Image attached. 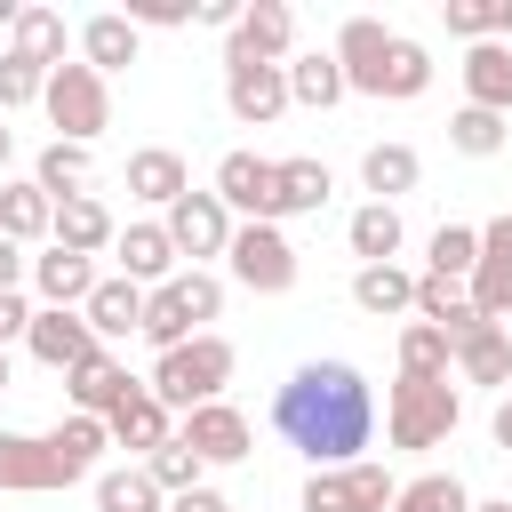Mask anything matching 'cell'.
Wrapping results in <instances>:
<instances>
[{
  "label": "cell",
  "instance_id": "obj_10",
  "mask_svg": "<svg viewBox=\"0 0 512 512\" xmlns=\"http://www.w3.org/2000/svg\"><path fill=\"white\" fill-rule=\"evenodd\" d=\"M392 24H376V16H344V32H336V64H344V88L352 96H376L384 104V64H392Z\"/></svg>",
  "mask_w": 512,
  "mask_h": 512
},
{
  "label": "cell",
  "instance_id": "obj_13",
  "mask_svg": "<svg viewBox=\"0 0 512 512\" xmlns=\"http://www.w3.org/2000/svg\"><path fill=\"white\" fill-rule=\"evenodd\" d=\"M296 48V8L288 0H248L240 32L224 40V64H288Z\"/></svg>",
  "mask_w": 512,
  "mask_h": 512
},
{
  "label": "cell",
  "instance_id": "obj_24",
  "mask_svg": "<svg viewBox=\"0 0 512 512\" xmlns=\"http://www.w3.org/2000/svg\"><path fill=\"white\" fill-rule=\"evenodd\" d=\"M128 392H136V376H128L112 352H96V360H80V368L64 376V400H72V416H112Z\"/></svg>",
  "mask_w": 512,
  "mask_h": 512
},
{
  "label": "cell",
  "instance_id": "obj_2",
  "mask_svg": "<svg viewBox=\"0 0 512 512\" xmlns=\"http://www.w3.org/2000/svg\"><path fill=\"white\" fill-rule=\"evenodd\" d=\"M104 448H112V424L104 416H64L56 432H0V488L56 496V488L88 480Z\"/></svg>",
  "mask_w": 512,
  "mask_h": 512
},
{
  "label": "cell",
  "instance_id": "obj_48",
  "mask_svg": "<svg viewBox=\"0 0 512 512\" xmlns=\"http://www.w3.org/2000/svg\"><path fill=\"white\" fill-rule=\"evenodd\" d=\"M24 280H32V256H24V248L0 232V296H8V288H24Z\"/></svg>",
  "mask_w": 512,
  "mask_h": 512
},
{
  "label": "cell",
  "instance_id": "obj_43",
  "mask_svg": "<svg viewBox=\"0 0 512 512\" xmlns=\"http://www.w3.org/2000/svg\"><path fill=\"white\" fill-rule=\"evenodd\" d=\"M144 472H152V488H160V496H192V488H208V480H200L208 464H200V456H192L184 440L152 448V456H144Z\"/></svg>",
  "mask_w": 512,
  "mask_h": 512
},
{
  "label": "cell",
  "instance_id": "obj_12",
  "mask_svg": "<svg viewBox=\"0 0 512 512\" xmlns=\"http://www.w3.org/2000/svg\"><path fill=\"white\" fill-rule=\"evenodd\" d=\"M176 440H184L200 464H248V448H256V432H248V416H240L232 400H208V408L176 416Z\"/></svg>",
  "mask_w": 512,
  "mask_h": 512
},
{
  "label": "cell",
  "instance_id": "obj_7",
  "mask_svg": "<svg viewBox=\"0 0 512 512\" xmlns=\"http://www.w3.org/2000/svg\"><path fill=\"white\" fill-rule=\"evenodd\" d=\"M224 264H232V280L248 296H288L296 288V240L280 224H240L232 248H224Z\"/></svg>",
  "mask_w": 512,
  "mask_h": 512
},
{
  "label": "cell",
  "instance_id": "obj_53",
  "mask_svg": "<svg viewBox=\"0 0 512 512\" xmlns=\"http://www.w3.org/2000/svg\"><path fill=\"white\" fill-rule=\"evenodd\" d=\"M0 392H8V352H0Z\"/></svg>",
  "mask_w": 512,
  "mask_h": 512
},
{
  "label": "cell",
  "instance_id": "obj_32",
  "mask_svg": "<svg viewBox=\"0 0 512 512\" xmlns=\"http://www.w3.org/2000/svg\"><path fill=\"white\" fill-rule=\"evenodd\" d=\"M352 88H344V64H336V48H312V56H288V104H312V112H328V104H344Z\"/></svg>",
  "mask_w": 512,
  "mask_h": 512
},
{
  "label": "cell",
  "instance_id": "obj_14",
  "mask_svg": "<svg viewBox=\"0 0 512 512\" xmlns=\"http://www.w3.org/2000/svg\"><path fill=\"white\" fill-rule=\"evenodd\" d=\"M224 112L240 128H272L288 112V64H224Z\"/></svg>",
  "mask_w": 512,
  "mask_h": 512
},
{
  "label": "cell",
  "instance_id": "obj_11",
  "mask_svg": "<svg viewBox=\"0 0 512 512\" xmlns=\"http://www.w3.org/2000/svg\"><path fill=\"white\" fill-rule=\"evenodd\" d=\"M160 224H168L176 256H192V264H200V256H224V248H232V232H240V216H232L216 192H184Z\"/></svg>",
  "mask_w": 512,
  "mask_h": 512
},
{
  "label": "cell",
  "instance_id": "obj_33",
  "mask_svg": "<svg viewBox=\"0 0 512 512\" xmlns=\"http://www.w3.org/2000/svg\"><path fill=\"white\" fill-rule=\"evenodd\" d=\"M448 40L480 48V40H512V0H440Z\"/></svg>",
  "mask_w": 512,
  "mask_h": 512
},
{
  "label": "cell",
  "instance_id": "obj_30",
  "mask_svg": "<svg viewBox=\"0 0 512 512\" xmlns=\"http://www.w3.org/2000/svg\"><path fill=\"white\" fill-rule=\"evenodd\" d=\"M0 232L16 240V248H32V240H48L56 232V200L32 184V176H16V184H0Z\"/></svg>",
  "mask_w": 512,
  "mask_h": 512
},
{
  "label": "cell",
  "instance_id": "obj_17",
  "mask_svg": "<svg viewBox=\"0 0 512 512\" xmlns=\"http://www.w3.org/2000/svg\"><path fill=\"white\" fill-rule=\"evenodd\" d=\"M464 288H472L480 320L504 328V312H512V216H488V224H480V264H472Z\"/></svg>",
  "mask_w": 512,
  "mask_h": 512
},
{
  "label": "cell",
  "instance_id": "obj_40",
  "mask_svg": "<svg viewBox=\"0 0 512 512\" xmlns=\"http://www.w3.org/2000/svg\"><path fill=\"white\" fill-rule=\"evenodd\" d=\"M392 512H472V496H464L456 472H416V480H400Z\"/></svg>",
  "mask_w": 512,
  "mask_h": 512
},
{
  "label": "cell",
  "instance_id": "obj_26",
  "mask_svg": "<svg viewBox=\"0 0 512 512\" xmlns=\"http://www.w3.org/2000/svg\"><path fill=\"white\" fill-rule=\"evenodd\" d=\"M144 296H152V288L120 280V272H112V280H96V296L80 304V312H88V328H96V344H112V336H136V328H144Z\"/></svg>",
  "mask_w": 512,
  "mask_h": 512
},
{
  "label": "cell",
  "instance_id": "obj_15",
  "mask_svg": "<svg viewBox=\"0 0 512 512\" xmlns=\"http://www.w3.org/2000/svg\"><path fill=\"white\" fill-rule=\"evenodd\" d=\"M112 256H120V280H136V288H168V280L184 272V256H176V240H168V224H160V216L120 224Z\"/></svg>",
  "mask_w": 512,
  "mask_h": 512
},
{
  "label": "cell",
  "instance_id": "obj_1",
  "mask_svg": "<svg viewBox=\"0 0 512 512\" xmlns=\"http://www.w3.org/2000/svg\"><path fill=\"white\" fill-rule=\"evenodd\" d=\"M272 432L312 464V472H344L360 464V448L376 440V392L352 360H304L280 392H272Z\"/></svg>",
  "mask_w": 512,
  "mask_h": 512
},
{
  "label": "cell",
  "instance_id": "obj_51",
  "mask_svg": "<svg viewBox=\"0 0 512 512\" xmlns=\"http://www.w3.org/2000/svg\"><path fill=\"white\" fill-rule=\"evenodd\" d=\"M16 16H24V0H0V32H16Z\"/></svg>",
  "mask_w": 512,
  "mask_h": 512
},
{
  "label": "cell",
  "instance_id": "obj_34",
  "mask_svg": "<svg viewBox=\"0 0 512 512\" xmlns=\"http://www.w3.org/2000/svg\"><path fill=\"white\" fill-rule=\"evenodd\" d=\"M328 192H336V176H328V160H280V216H320L328 208Z\"/></svg>",
  "mask_w": 512,
  "mask_h": 512
},
{
  "label": "cell",
  "instance_id": "obj_21",
  "mask_svg": "<svg viewBox=\"0 0 512 512\" xmlns=\"http://www.w3.org/2000/svg\"><path fill=\"white\" fill-rule=\"evenodd\" d=\"M456 72H464V104L512 120V40H480V48H464Z\"/></svg>",
  "mask_w": 512,
  "mask_h": 512
},
{
  "label": "cell",
  "instance_id": "obj_52",
  "mask_svg": "<svg viewBox=\"0 0 512 512\" xmlns=\"http://www.w3.org/2000/svg\"><path fill=\"white\" fill-rule=\"evenodd\" d=\"M8 152H16V128H0V168H8Z\"/></svg>",
  "mask_w": 512,
  "mask_h": 512
},
{
  "label": "cell",
  "instance_id": "obj_37",
  "mask_svg": "<svg viewBox=\"0 0 512 512\" xmlns=\"http://www.w3.org/2000/svg\"><path fill=\"white\" fill-rule=\"evenodd\" d=\"M32 184H40L48 200H72V192H88V144H40V160H32Z\"/></svg>",
  "mask_w": 512,
  "mask_h": 512
},
{
  "label": "cell",
  "instance_id": "obj_50",
  "mask_svg": "<svg viewBox=\"0 0 512 512\" xmlns=\"http://www.w3.org/2000/svg\"><path fill=\"white\" fill-rule=\"evenodd\" d=\"M488 432H496V448L512 456V400H496V416H488Z\"/></svg>",
  "mask_w": 512,
  "mask_h": 512
},
{
  "label": "cell",
  "instance_id": "obj_20",
  "mask_svg": "<svg viewBox=\"0 0 512 512\" xmlns=\"http://www.w3.org/2000/svg\"><path fill=\"white\" fill-rule=\"evenodd\" d=\"M128 192L144 200V208H176L184 192H192V168H184V152H168V144H144V152H128Z\"/></svg>",
  "mask_w": 512,
  "mask_h": 512
},
{
  "label": "cell",
  "instance_id": "obj_45",
  "mask_svg": "<svg viewBox=\"0 0 512 512\" xmlns=\"http://www.w3.org/2000/svg\"><path fill=\"white\" fill-rule=\"evenodd\" d=\"M128 24H136V32H144V24H152V32H176V24H192V8H184V0H128Z\"/></svg>",
  "mask_w": 512,
  "mask_h": 512
},
{
  "label": "cell",
  "instance_id": "obj_9",
  "mask_svg": "<svg viewBox=\"0 0 512 512\" xmlns=\"http://www.w3.org/2000/svg\"><path fill=\"white\" fill-rule=\"evenodd\" d=\"M392 496H400V480L384 472V464H344V472H312L304 480V512H392Z\"/></svg>",
  "mask_w": 512,
  "mask_h": 512
},
{
  "label": "cell",
  "instance_id": "obj_49",
  "mask_svg": "<svg viewBox=\"0 0 512 512\" xmlns=\"http://www.w3.org/2000/svg\"><path fill=\"white\" fill-rule=\"evenodd\" d=\"M168 512H232L224 488H192V496H168Z\"/></svg>",
  "mask_w": 512,
  "mask_h": 512
},
{
  "label": "cell",
  "instance_id": "obj_6",
  "mask_svg": "<svg viewBox=\"0 0 512 512\" xmlns=\"http://www.w3.org/2000/svg\"><path fill=\"white\" fill-rule=\"evenodd\" d=\"M40 112H48L56 144H96V136L112 128V80H104L96 64H56Z\"/></svg>",
  "mask_w": 512,
  "mask_h": 512
},
{
  "label": "cell",
  "instance_id": "obj_55",
  "mask_svg": "<svg viewBox=\"0 0 512 512\" xmlns=\"http://www.w3.org/2000/svg\"><path fill=\"white\" fill-rule=\"evenodd\" d=\"M504 400H512V392H504Z\"/></svg>",
  "mask_w": 512,
  "mask_h": 512
},
{
  "label": "cell",
  "instance_id": "obj_36",
  "mask_svg": "<svg viewBox=\"0 0 512 512\" xmlns=\"http://www.w3.org/2000/svg\"><path fill=\"white\" fill-rule=\"evenodd\" d=\"M96 512H168V496L152 488L144 464H120V472H96Z\"/></svg>",
  "mask_w": 512,
  "mask_h": 512
},
{
  "label": "cell",
  "instance_id": "obj_19",
  "mask_svg": "<svg viewBox=\"0 0 512 512\" xmlns=\"http://www.w3.org/2000/svg\"><path fill=\"white\" fill-rule=\"evenodd\" d=\"M104 424H112V448H128L136 464H144L152 448H168V440H176V416L152 400V384H136V392H128V400H120Z\"/></svg>",
  "mask_w": 512,
  "mask_h": 512
},
{
  "label": "cell",
  "instance_id": "obj_41",
  "mask_svg": "<svg viewBox=\"0 0 512 512\" xmlns=\"http://www.w3.org/2000/svg\"><path fill=\"white\" fill-rule=\"evenodd\" d=\"M432 88V56H424V40H392V64H384V104H408V96H424Z\"/></svg>",
  "mask_w": 512,
  "mask_h": 512
},
{
  "label": "cell",
  "instance_id": "obj_39",
  "mask_svg": "<svg viewBox=\"0 0 512 512\" xmlns=\"http://www.w3.org/2000/svg\"><path fill=\"white\" fill-rule=\"evenodd\" d=\"M16 56H32V64H64V16L56 8H40V0H24V16H16Z\"/></svg>",
  "mask_w": 512,
  "mask_h": 512
},
{
  "label": "cell",
  "instance_id": "obj_18",
  "mask_svg": "<svg viewBox=\"0 0 512 512\" xmlns=\"http://www.w3.org/2000/svg\"><path fill=\"white\" fill-rule=\"evenodd\" d=\"M96 280H104V272H96V256H72V248H56V240L32 256V288H40V304H48V312H80V304L96 296Z\"/></svg>",
  "mask_w": 512,
  "mask_h": 512
},
{
  "label": "cell",
  "instance_id": "obj_44",
  "mask_svg": "<svg viewBox=\"0 0 512 512\" xmlns=\"http://www.w3.org/2000/svg\"><path fill=\"white\" fill-rule=\"evenodd\" d=\"M48 96V64H32V56H0V112H24V104H40Z\"/></svg>",
  "mask_w": 512,
  "mask_h": 512
},
{
  "label": "cell",
  "instance_id": "obj_4",
  "mask_svg": "<svg viewBox=\"0 0 512 512\" xmlns=\"http://www.w3.org/2000/svg\"><path fill=\"white\" fill-rule=\"evenodd\" d=\"M224 312V280L208 272V264H184L168 288H152L144 296V344L152 352H176V344H192V336H208V320Z\"/></svg>",
  "mask_w": 512,
  "mask_h": 512
},
{
  "label": "cell",
  "instance_id": "obj_16",
  "mask_svg": "<svg viewBox=\"0 0 512 512\" xmlns=\"http://www.w3.org/2000/svg\"><path fill=\"white\" fill-rule=\"evenodd\" d=\"M24 352L40 360V368H56V376H72L80 360H96L104 344H96V328H88V312H32V336H24Z\"/></svg>",
  "mask_w": 512,
  "mask_h": 512
},
{
  "label": "cell",
  "instance_id": "obj_29",
  "mask_svg": "<svg viewBox=\"0 0 512 512\" xmlns=\"http://www.w3.org/2000/svg\"><path fill=\"white\" fill-rule=\"evenodd\" d=\"M352 304H360L368 320H400V312H416V272H400V264H360V272H352Z\"/></svg>",
  "mask_w": 512,
  "mask_h": 512
},
{
  "label": "cell",
  "instance_id": "obj_31",
  "mask_svg": "<svg viewBox=\"0 0 512 512\" xmlns=\"http://www.w3.org/2000/svg\"><path fill=\"white\" fill-rule=\"evenodd\" d=\"M456 376L464 384H488V392H512V336L488 320V328H472L464 344H456Z\"/></svg>",
  "mask_w": 512,
  "mask_h": 512
},
{
  "label": "cell",
  "instance_id": "obj_22",
  "mask_svg": "<svg viewBox=\"0 0 512 512\" xmlns=\"http://www.w3.org/2000/svg\"><path fill=\"white\" fill-rule=\"evenodd\" d=\"M56 248H72V256H104L112 240H120V224H112V208L96 200V192H72V200H56V232H48Z\"/></svg>",
  "mask_w": 512,
  "mask_h": 512
},
{
  "label": "cell",
  "instance_id": "obj_42",
  "mask_svg": "<svg viewBox=\"0 0 512 512\" xmlns=\"http://www.w3.org/2000/svg\"><path fill=\"white\" fill-rule=\"evenodd\" d=\"M504 136H512V128H504V112H480V104H464V112L448 120V144H456L464 160H496V152H504Z\"/></svg>",
  "mask_w": 512,
  "mask_h": 512
},
{
  "label": "cell",
  "instance_id": "obj_35",
  "mask_svg": "<svg viewBox=\"0 0 512 512\" xmlns=\"http://www.w3.org/2000/svg\"><path fill=\"white\" fill-rule=\"evenodd\" d=\"M456 368V344L432 328V320H408L400 328V376H416V384H440Z\"/></svg>",
  "mask_w": 512,
  "mask_h": 512
},
{
  "label": "cell",
  "instance_id": "obj_54",
  "mask_svg": "<svg viewBox=\"0 0 512 512\" xmlns=\"http://www.w3.org/2000/svg\"><path fill=\"white\" fill-rule=\"evenodd\" d=\"M472 512H512V504H472Z\"/></svg>",
  "mask_w": 512,
  "mask_h": 512
},
{
  "label": "cell",
  "instance_id": "obj_25",
  "mask_svg": "<svg viewBox=\"0 0 512 512\" xmlns=\"http://www.w3.org/2000/svg\"><path fill=\"white\" fill-rule=\"evenodd\" d=\"M136 40H144V32L128 24V8H96V16L80 24V64H96V72L112 80L120 64H136Z\"/></svg>",
  "mask_w": 512,
  "mask_h": 512
},
{
  "label": "cell",
  "instance_id": "obj_8",
  "mask_svg": "<svg viewBox=\"0 0 512 512\" xmlns=\"http://www.w3.org/2000/svg\"><path fill=\"white\" fill-rule=\"evenodd\" d=\"M208 192H216L240 224H280V160H264V152H224Z\"/></svg>",
  "mask_w": 512,
  "mask_h": 512
},
{
  "label": "cell",
  "instance_id": "obj_27",
  "mask_svg": "<svg viewBox=\"0 0 512 512\" xmlns=\"http://www.w3.org/2000/svg\"><path fill=\"white\" fill-rule=\"evenodd\" d=\"M416 176H424L416 144H368V152H360V184H368V200H384V208H400V192H416Z\"/></svg>",
  "mask_w": 512,
  "mask_h": 512
},
{
  "label": "cell",
  "instance_id": "obj_28",
  "mask_svg": "<svg viewBox=\"0 0 512 512\" xmlns=\"http://www.w3.org/2000/svg\"><path fill=\"white\" fill-rule=\"evenodd\" d=\"M344 240H352V256H360V264H400V240H408V224H400V208H384V200H360V208H352V224H344Z\"/></svg>",
  "mask_w": 512,
  "mask_h": 512
},
{
  "label": "cell",
  "instance_id": "obj_46",
  "mask_svg": "<svg viewBox=\"0 0 512 512\" xmlns=\"http://www.w3.org/2000/svg\"><path fill=\"white\" fill-rule=\"evenodd\" d=\"M32 312H40V304H32L24 288H8V296H0V352H8L16 336H32Z\"/></svg>",
  "mask_w": 512,
  "mask_h": 512
},
{
  "label": "cell",
  "instance_id": "obj_3",
  "mask_svg": "<svg viewBox=\"0 0 512 512\" xmlns=\"http://www.w3.org/2000/svg\"><path fill=\"white\" fill-rule=\"evenodd\" d=\"M232 368H240V352L208 328V336H192V344H176V352H160L152 360V400L168 408V416H192V408H208V400H224V384H232Z\"/></svg>",
  "mask_w": 512,
  "mask_h": 512
},
{
  "label": "cell",
  "instance_id": "obj_5",
  "mask_svg": "<svg viewBox=\"0 0 512 512\" xmlns=\"http://www.w3.org/2000/svg\"><path fill=\"white\" fill-rule=\"evenodd\" d=\"M456 424H464V392H456L448 376H440V384L400 376V384H392V400H384V432H392V448H408V456L440 448Z\"/></svg>",
  "mask_w": 512,
  "mask_h": 512
},
{
  "label": "cell",
  "instance_id": "obj_38",
  "mask_svg": "<svg viewBox=\"0 0 512 512\" xmlns=\"http://www.w3.org/2000/svg\"><path fill=\"white\" fill-rule=\"evenodd\" d=\"M472 264H480V224H440L432 248H424V272L432 280H472Z\"/></svg>",
  "mask_w": 512,
  "mask_h": 512
},
{
  "label": "cell",
  "instance_id": "obj_23",
  "mask_svg": "<svg viewBox=\"0 0 512 512\" xmlns=\"http://www.w3.org/2000/svg\"><path fill=\"white\" fill-rule=\"evenodd\" d=\"M416 320H432L448 344H464L472 328H488L480 304H472V288L464 280H432V272H416Z\"/></svg>",
  "mask_w": 512,
  "mask_h": 512
},
{
  "label": "cell",
  "instance_id": "obj_47",
  "mask_svg": "<svg viewBox=\"0 0 512 512\" xmlns=\"http://www.w3.org/2000/svg\"><path fill=\"white\" fill-rule=\"evenodd\" d=\"M192 16H200L208 32H224V40H232V32H240V16H248V0H200Z\"/></svg>",
  "mask_w": 512,
  "mask_h": 512
}]
</instances>
